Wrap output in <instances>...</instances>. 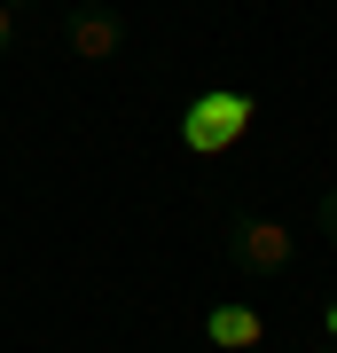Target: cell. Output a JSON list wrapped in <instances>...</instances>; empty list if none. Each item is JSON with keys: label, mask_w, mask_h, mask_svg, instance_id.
Here are the masks:
<instances>
[{"label": "cell", "mask_w": 337, "mask_h": 353, "mask_svg": "<svg viewBox=\"0 0 337 353\" xmlns=\"http://www.w3.org/2000/svg\"><path fill=\"white\" fill-rule=\"evenodd\" d=\"M220 252H227L236 275H283V267H290V228L267 220V212H236L220 228Z\"/></svg>", "instance_id": "1"}, {"label": "cell", "mask_w": 337, "mask_h": 353, "mask_svg": "<svg viewBox=\"0 0 337 353\" xmlns=\"http://www.w3.org/2000/svg\"><path fill=\"white\" fill-rule=\"evenodd\" d=\"M251 126V94H236V87H212V94H196L181 110V141L188 150H227Z\"/></svg>", "instance_id": "2"}, {"label": "cell", "mask_w": 337, "mask_h": 353, "mask_svg": "<svg viewBox=\"0 0 337 353\" xmlns=\"http://www.w3.org/2000/svg\"><path fill=\"white\" fill-rule=\"evenodd\" d=\"M63 39H71L79 63H118V55H125V16L110 8V0H71Z\"/></svg>", "instance_id": "3"}, {"label": "cell", "mask_w": 337, "mask_h": 353, "mask_svg": "<svg viewBox=\"0 0 337 353\" xmlns=\"http://www.w3.org/2000/svg\"><path fill=\"white\" fill-rule=\"evenodd\" d=\"M212 345H259V314L251 306H212Z\"/></svg>", "instance_id": "4"}, {"label": "cell", "mask_w": 337, "mask_h": 353, "mask_svg": "<svg viewBox=\"0 0 337 353\" xmlns=\"http://www.w3.org/2000/svg\"><path fill=\"white\" fill-rule=\"evenodd\" d=\"M314 220H322V236L337 243V189H322V204H314Z\"/></svg>", "instance_id": "5"}, {"label": "cell", "mask_w": 337, "mask_h": 353, "mask_svg": "<svg viewBox=\"0 0 337 353\" xmlns=\"http://www.w3.org/2000/svg\"><path fill=\"white\" fill-rule=\"evenodd\" d=\"M0 55H16V8L0 0Z\"/></svg>", "instance_id": "6"}, {"label": "cell", "mask_w": 337, "mask_h": 353, "mask_svg": "<svg viewBox=\"0 0 337 353\" xmlns=\"http://www.w3.org/2000/svg\"><path fill=\"white\" fill-rule=\"evenodd\" d=\"M329 338H337V299H329Z\"/></svg>", "instance_id": "7"}, {"label": "cell", "mask_w": 337, "mask_h": 353, "mask_svg": "<svg viewBox=\"0 0 337 353\" xmlns=\"http://www.w3.org/2000/svg\"><path fill=\"white\" fill-rule=\"evenodd\" d=\"M314 353H337V338H329V345H314Z\"/></svg>", "instance_id": "8"}, {"label": "cell", "mask_w": 337, "mask_h": 353, "mask_svg": "<svg viewBox=\"0 0 337 353\" xmlns=\"http://www.w3.org/2000/svg\"><path fill=\"white\" fill-rule=\"evenodd\" d=\"M8 8H32V0H8Z\"/></svg>", "instance_id": "9"}]
</instances>
